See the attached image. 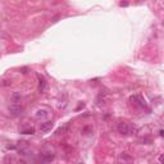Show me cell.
Returning <instances> with one entry per match:
<instances>
[{"instance_id":"1","label":"cell","mask_w":164,"mask_h":164,"mask_svg":"<svg viewBox=\"0 0 164 164\" xmlns=\"http://www.w3.org/2000/svg\"><path fill=\"white\" fill-rule=\"evenodd\" d=\"M130 101L134 105H136L137 108H141V109H147V104H146V101L145 99H144L142 96H140V95H134V96H131L130 97Z\"/></svg>"},{"instance_id":"2","label":"cell","mask_w":164,"mask_h":164,"mask_svg":"<svg viewBox=\"0 0 164 164\" xmlns=\"http://www.w3.org/2000/svg\"><path fill=\"white\" fill-rule=\"evenodd\" d=\"M117 130H118L120 135L127 136V135H130V132H131V127H130V124L126 122H120V123H118V126H117Z\"/></svg>"},{"instance_id":"3","label":"cell","mask_w":164,"mask_h":164,"mask_svg":"<svg viewBox=\"0 0 164 164\" xmlns=\"http://www.w3.org/2000/svg\"><path fill=\"white\" fill-rule=\"evenodd\" d=\"M22 112H23V107L19 104H12L9 107V113L13 117H19L22 114Z\"/></svg>"},{"instance_id":"4","label":"cell","mask_w":164,"mask_h":164,"mask_svg":"<svg viewBox=\"0 0 164 164\" xmlns=\"http://www.w3.org/2000/svg\"><path fill=\"white\" fill-rule=\"evenodd\" d=\"M118 160L120 164H132L134 163V159H132V157L128 153H120L119 157H118Z\"/></svg>"},{"instance_id":"5","label":"cell","mask_w":164,"mask_h":164,"mask_svg":"<svg viewBox=\"0 0 164 164\" xmlns=\"http://www.w3.org/2000/svg\"><path fill=\"white\" fill-rule=\"evenodd\" d=\"M37 90H38L40 94H44V92H46V90H48V82H46V80L40 75H38V87H37Z\"/></svg>"},{"instance_id":"6","label":"cell","mask_w":164,"mask_h":164,"mask_svg":"<svg viewBox=\"0 0 164 164\" xmlns=\"http://www.w3.org/2000/svg\"><path fill=\"white\" fill-rule=\"evenodd\" d=\"M54 127V123L53 122H44L40 124V131L42 134H48V132L52 131V128Z\"/></svg>"},{"instance_id":"7","label":"cell","mask_w":164,"mask_h":164,"mask_svg":"<svg viewBox=\"0 0 164 164\" xmlns=\"http://www.w3.org/2000/svg\"><path fill=\"white\" fill-rule=\"evenodd\" d=\"M48 115H49L48 109H38V110L35 113V118H36V119H44Z\"/></svg>"},{"instance_id":"8","label":"cell","mask_w":164,"mask_h":164,"mask_svg":"<svg viewBox=\"0 0 164 164\" xmlns=\"http://www.w3.org/2000/svg\"><path fill=\"white\" fill-rule=\"evenodd\" d=\"M41 160L44 162V163H50V162H53V160H54V154H53V153H45V154H42Z\"/></svg>"},{"instance_id":"9","label":"cell","mask_w":164,"mask_h":164,"mask_svg":"<svg viewBox=\"0 0 164 164\" xmlns=\"http://www.w3.org/2000/svg\"><path fill=\"white\" fill-rule=\"evenodd\" d=\"M21 94H19V92H14L13 94V95H12V100H13V103L14 104H18L19 103V101H21Z\"/></svg>"},{"instance_id":"10","label":"cell","mask_w":164,"mask_h":164,"mask_svg":"<svg viewBox=\"0 0 164 164\" xmlns=\"http://www.w3.org/2000/svg\"><path fill=\"white\" fill-rule=\"evenodd\" d=\"M68 127H69V124H68V123H67V124H64V126H63V127H60V128H59V130H58V131H57V134H60V132H62V134H63V132H64V131H67V130H68Z\"/></svg>"},{"instance_id":"11","label":"cell","mask_w":164,"mask_h":164,"mask_svg":"<svg viewBox=\"0 0 164 164\" xmlns=\"http://www.w3.org/2000/svg\"><path fill=\"white\" fill-rule=\"evenodd\" d=\"M9 85H10V82L7 81V80H1V81H0V86H9Z\"/></svg>"},{"instance_id":"12","label":"cell","mask_w":164,"mask_h":164,"mask_svg":"<svg viewBox=\"0 0 164 164\" xmlns=\"http://www.w3.org/2000/svg\"><path fill=\"white\" fill-rule=\"evenodd\" d=\"M23 134H25V135H32V134H35V130H33V128H31V130H26V131H23Z\"/></svg>"},{"instance_id":"13","label":"cell","mask_w":164,"mask_h":164,"mask_svg":"<svg viewBox=\"0 0 164 164\" xmlns=\"http://www.w3.org/2000/svg\"><path fill=\"white\" fill-rule=\"evenodd\" d=\"M120 5H122V7H127L128 3H123V1H122V3H120Z\"/></svg>"},{"instance_id":"14","label":"cell","mask_w":164,"mask_h":164,"mask_svg":"<svg viewBox=\"0 0 164 164\" xmlns=\"http://www.w3.org/2000/svg\"><path fill=\"white\" fill-rule=\"evenodd\" d=\"M35 164H45L44 162H42V160H38V162H36V163H35Z\"/></svg>"},{"instance_id":"15","label":"cell","mask_w":164,"mask_h":164,"mask_svg":"<svg viewBox=\"0 0 164 164\" xmlns=\"http://www.w3.org/2000/svg\"><path fill=\"white\" fill-rule=\"evenodd\" d=\"M159 162L163 163V155H160V157H159Z\"/></svg>"},{"instance_id":"16","label":"cell","mask_w":164,"mask_h":164,"mask_svg":"<svg viewBox=\"0 0 164 164\" xmlns=\"http://www.w3.org/2000/svg\"><path fill=\"white\" fill-rule=\"evenodd\" d=\"M19 164H27V162L26 160H21V162H19Z\"/></svg>"},{"instance_id":"17","label":"cell","mask_w":164,"mask_h":164,"mask_svg":"<svg viewBox=\"0 0 164 164\" xmlns=\"http://www.w3.org/2000/svg\"><path fill=\"white\" fill-rule=\"evenodd\" d=\"M77 164H83V163H82V162H78V163H77Z\"/></svg>"}]
</instances>
